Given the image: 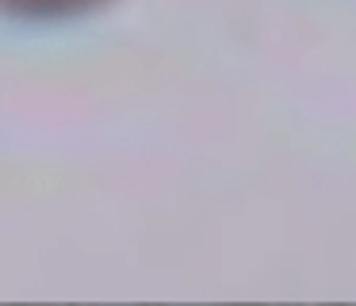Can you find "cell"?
<instances>
[{
	"instance_id": "6da1fadb",
	"label": "cell",
	"mask_w": 356,
	"mask_h": 306,
	"mask_svg": "<svg viewBox=\"0 0 356 306\" xmlns=\"http://www.w3.org/2000/svg\"><path fill=\"white\" fill-rule=\"evenodd\" d=\"M8 8H19V12H42V15H58V12H77V8H88L96 0H0Z\"/></svg>"
}]
</instances>
